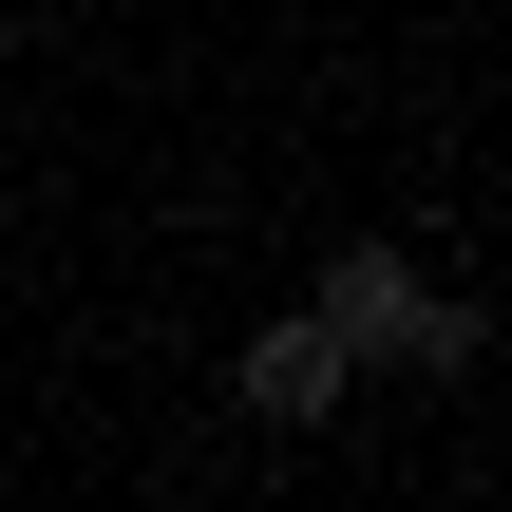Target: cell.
I'll use <instances>...</instances> for the list:
<instances>
[{"mask_svg":"<svg viewBox=\"0 0 512 512\" xmlns=\"http://www.w3.org/2000/svg\"><path fill=\"white\" fill-rule=\"evenodd\" d=\"M228 399H247L266 437H323V418L361 399V361H342V323H323V304H285V323H247V361H228Z\"/></svg>","mask_w":512,"mask_h":512,"instance_id":"cell-1","label":"cell"},{"mask_svg":"<svg viewBox=\"0 0 512 512\" xmlns=\"http://www.w3.org/2000/svg\"><path fill=\"white\" fill-rule=\"evenodd\" d=\"M418 285H437V266H418V247H342V266H323V285H304V304H323V323H342V361H361V380H380V361H399V342H418Z\"/></svg>","mask_w":512,"mask_h":512,"instance_id":"cell-2","label":"cell"},{"mask_svg":"<svg viewBox=\"0 0 512 512\" xmlns=\"http://www.w3.org/2000/svg\"><path fill=\"white\" fill-rule=\"evenodd\" d=\"M475 361H494V323H475L456 285H418V342H399V380H475Z\"/></svg>","mask_w":512,"mask_h":512,"instance_id":"cell-3","label":"cell"}]
</instances>
